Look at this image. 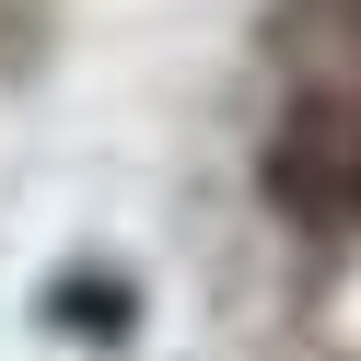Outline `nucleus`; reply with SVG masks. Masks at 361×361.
Listing matches in <instances>:
<instances>
[{
	"label": "nucleus",
	"instance_id": "1",
	"mask_svg": "<svg viewBox=\"0 0 361 361\" xmlns=\"http://www.w3.org/2000/svg\"><path fill=\"white\" fill-rule=\"evenodd\" d=\"M280 198H303L314 221H361V117H303L280 140Z\"/></svg>",
	"mask_w": 361,
	"mask_h": 361
}]
</instances>
